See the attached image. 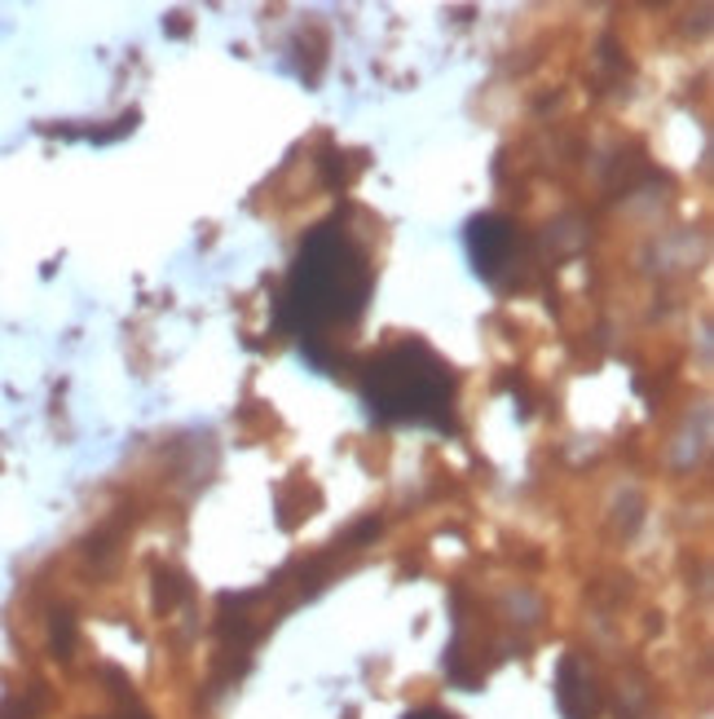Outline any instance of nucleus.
<instances>
[{"mask_svg":"<svg viewBox=\"0 0 714 719\" xmlns=\"http://www.w3.org/2000/svg\"><path fill=\"white\" fill-rule=\"evenodd\" d=\"M376 274L367 252L348 239L339 221H326L304 234L287 287L278 296V331L295 335L304 349H322L331 327L362 318Z\"/></svg>","mask_w":714,"mask_h":719,"instance_id":"obj_1","label":"nucleus"},{"mask_svg":"<svg viewBox=\"0 0 714 719\" xmlns=\"http://www.w3.org/2000/svg\"><path fill=\"white\" fill-rule=\"evenodd\" d=\"M362 407L376 424L455 433V372L424 340H402L367 363Z\"/></svg>","mask_w":714,"mask_h":719,"instance_id":"obj_2","label":"nucleus"},{"mask_svg":"<svg viewBox=\"0 0 714 719\" xmlns=\"http://www.w3.org/2000/svg\"><path fill=\"white\" fill-rule=\"evenodd\" d=\"M512 247H516V225L499 212H486V217H472L468 225V252H472V265L481 278H494L507 261H512Z\"/></svg>","mask_w":714,"mask_h":719,"instance_id":"obj_3","label":"nucleus"},{"mask_svg":"<svg viewBox=\"0 0 714 719\" xmlns=\"http://www.w3.org/2000/svg\"><path fill=\"white\" fill-rule=\"evenodd\" d=\"M556 706L565 719H600V693L578 653H565L556 666Z\"/></svg>","mask_w":714,"mask_h":719,"instance_id":"obj_4","label":"nucleus"},{"mask_svg":"<svg viewBox=\"0 0 714 719\" xmlns=\"http://www.w3.org/2000/svg\"><path fill=\"white\" fill-rule=\"evenodd\" d=\"M155 583H159V605H164V609H172V605H177V600L190 591V587H186V578H181V574H172V569H159V574H155Z\"/></svg>","mask_w":714,"mask_h":719,"instance_id":"obj_5","label":"nucleus"},{"mask_svg":"<svg viewBox=\"0 0 714 719\" xmlns=\"http://www.w3.org/2000/svg\"><path fill=\"white\" fill-rule=\"evenodd\" d=\"M54 649L67 657V649H71V618L67 613H58V622H54Z\"/></svg>","mask_w":714,"mask_h":719,"instance_id":"obj_6","label":"nucleus"},{"mask_svg":"<svg viewBox=\"0 0 714 719\" xmlns=\"http://www.w3.org/2000/svg\"><path fill=\"white\" fill-rule=\"evenodd\" d=\"M402 719H459V715H450V710H437V706H424V710H415V715H402Z\"/></svg>","mask_w":714,"mask_h":719,"instance_id":"obj_7","label":"nucleus"}]
</instances>
